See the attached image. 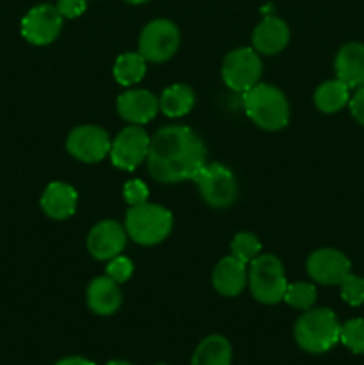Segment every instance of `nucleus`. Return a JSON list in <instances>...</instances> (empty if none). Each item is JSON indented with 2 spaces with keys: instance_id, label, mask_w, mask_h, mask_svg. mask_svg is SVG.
<instances>
[{
  "instance_id": "2",
  "label": "nucleus",
  "mask_w": 364,
  "mask_h": 365,
  "mask_svg": "<svg viewBox=\"0 0 364 365\" xmlns=\"http://www.w3.org/2000/svg\"><path fill=\"white\" fill-rule=\"evenodd\" d=\"M245 113L259 128L268 132L282 130L288 127L291 109L284 91L273 84L259 82L243 93Z\"/></svg>"
},
{
  "instance_id": "5",
  "label": "nucleus",
  "mask_w": 364,
  "mask_h": 365,
  "mask_svg": "<svg viewBox=\"0 0 364 365\" xmlns=\"http://www.w3.org/2000/svg\"><path fill=\"white\" fill-rule=\"evenodd\" d=\"M248 287L253 299L263 305H277L284 299L288 278L284 264L273 253H261L248 264Z\"/></svg>"
},
{
  "instance_id": "22",
  "label": "nucleus",
  "mask_w": 364,
  "mask_h": 365,
  "mask_svg": "<svg viewBox=\"0 0 364 365\" xmlns=\"http://www.w3.org/2000/svg\"><path fill=\"white\" fill-rule=\"evenodd\" d=\"M195 91L186 84H173L159 96V110L168 118H182L195 107Z\"/></svg>"
},
{
  "instance_id": "3",
  "label": "nucleus",
  "mask_w": 364,
  "mask_h": 365,
  "mask_svg": "<svg viewBox=\"0 0 364 365\" xmlns=\"http://www.w3.org/2000/svg\"><path fill=\"white\" fill-rule=\"evenodd\" d=\"M293 334L302 351L323 355L339 342L341 324L330 309H309L296 319Z\"/></svg>"
},
{
  "instance_id": "33",
  "label": "nucleus",
  "mask_w": 364,
  "mask_h": 365,
  "mask_svg": "<svg viewBox=\"0 0 364 365\" xmlns=\"http://www.w3.org/2000/svg\"><path fill=\"white\" fill-rule=\"evenodd\" d=\"M106 365H132V364L127 362V360H111V362Z\"/></svg>"
},
{
  "instance_id": "21",
  "label": "nucleus",
  "mask_w": 364,
  "mask_h": 365,
  "mask_svg": "<svg viewBox=\"0 0 364 365\" xmlns=\"http://www.w3.org/2000/svg\"><path fill=\"white\" fill-rule=\"evenodd\" d=\"M350 88L338 77L321 82L314 91V106L323 114H335L348 106Z\"/></svg>"
},
{
  "instance_id": "26",
  "label": "nucleus",
  "mask_w": 364,
  "mask_h": 365,
  "mask_svg": "<svg viewBox=\"0 0 364 365\" xmlns=\"http://www.w3.org/2000/svg\"><path fill=\"white\" fill-rule=\"evenodd\" d=\"M339 342L345 348H348L353 355H364V319L355 317V319L346 321L341 324V334H339Z\"/></svg>"
},
{
  "instance_id": "27",
  "label": "nucleus",
  "mask_w": 364,
  "mask_h": 365,
  "mask_svg": "<svg viewBox=\"0 0 364 365\" xmlns=\"http://www.w3.org/2000/svg\"><path fill=\"white\" fill-rule=\"evenodd\" d=\"M341 287L343 302L348 303L350 307H360L364 303V278L357 274H346L343 282L339 284Z\"/></svg>"
},
{
  "instance_id": "19",
  "label": "nucleus",
  "mask_w": 364,
  "mask_h": 365,
  "mask_svg": "<svg viewBox=\"0 0 364 365\" xmlns=\"http://www.w3.org/2000/svg\"><path fill=\"white\" fill-rule=\"evenodd\" d=\"M77 191L64 182H50L41 195V210L50 220H68L77 210Z\"/></svg>"
},
{
  "instance_id": "25",
  "label": "nucleus",
  "mask_w": 364,
  "mask_h": 365,
  "mask_svg": "<svg viewBox=\"0 0 364 365\" xmlns=\"http://www.w3.org/2000/svg\"><path fill=\"white\" fill-rule=\"evenodd\" d=\"M261 250H263V245H261L257 235L252 234V232H239V234L234 235L231 242V255L241 260L246 266L256 257L261 255Z\"/></svg>"
},
{
  "instance_id": "12",
  "label": "nucleus",
  "mask_w": 364,
  "mask_h": 365,
  "mask_svg": "<svg viewBox=\"0 0 364 365\" xmlns=\"http://www.w3.org/2000/svg\"><path fill=\"white\" fill-rule=\"evenodd\" d=\"M307 274L321 285H339L350 274L352 262L335 248H320L309 255L305 262Z\"/></svg>"
},
{
  "instance_id": "1",
  "label": "nucleus",
  "mask_w": 364,
  "mask_h": 365,
  "mask_svg": "<svg viewBox=\"0 0 364 365\" xmlns=\"http://www.w3.org/2000/svg\"><path fill=\"white\" fill-rule=\"evenodd\" d=\"M207 164V148L189 127L168 125L150 139L146 168L161 184L193 180Z\"/></svg>"
},
{
  "instance_id": "24",
  "label": "nucleus",
  "mask_w": 364,
  "mask_h": 365,
  "mask_svg": "<svg viewBox=\"0 0 364 365\" xmlns=\"http://www.w3.org/2000/svg\"><path fill=\"white\" fill-rule=\"evenodd\" d=\"M316 287L313 284H309V282H296V284H288L282 302L296 310H309L316 303Z\"/></svg>"
},
{
  "instance_id": "34",
  "label": "nucleus",
  "mask_w": 364,
  "mask_h": 365,
  "mask_svg": "<svg viewBox=\"0 0 364 365\" xmlns=\"http://www.w3.org/2000/svg\"><path fill=\"white\" fill-rule=\"evenodd\" d=\"M125 2L134 4V6H139V4H146V2H148V0H125Z\"/></svg>"
},
{
  "instance_id": "6",
  "label": "nucleus",
  "mask_w": 364,
  "mask_h": 365,
  "mask_svg": "<svg viewBox=\"0 0 364 365\" xmlns=\"http://www.w3.org/2000/svg\"><path fill=\"white\" fill-rule=\"evenodd\" d=\"M193 182L203 202L213 209H228L238 198V182L234 173L220 163H207Z\"/></svg>"
},
{
  "instance_id": "16",
  "label": "nucleus",
  "mask_w": 364,
  "mask_h": 365,
  "mask_svg": "<svg viewBox=\"0 0 364 365\" xmlns=\"http://www.w3.org/2000/svg\"><path fill=\"white\" fill-rule=\"evenodd\" d=\"M248 285V266L236 257H223L213 271V287L225 298H234Z\"/></svg>"
},
{
  "instance_id": "18",
  "label": "nucleus",
  "mask_w": 364,
  "mask_h": 365,
  "mask_svg": "<svg viewBox=\"0 0 364 365\" xmlns=\"http://www.w3.org/2000/svg\"><path fill=\"white\" fill-rule=\"evenodd\" d=\"M289 36H291V32H289L288 24L282 18L266 16L253 29V48L264 56H277L288 46Z\"/></svg>"
},
{
  "instance_id": "20",
  "label": "nucleus",
  "mask_w": 364,
  "mask_h": 365,
  "mask_svg": "<svg viewBox=\"0 0 364 365\" xmlns=\"http://www.w3.org/2000/svg\"><path fill=\"white\" fill-rule=\"evenodd\" d=\"M191 365H232V346L228 339L220 334L207 335L193 351Z\"/></svg>"
},
{
  "instance_id": "35",
  "label": "nucleus",
  "mask_w": 364,
  "mask_h": 365,
  "mask_svg": "<svg viewBox=\"0 0 364 365\" xmlns=\"http://www.w3.org/2000/svg\"><path fill=\"white\" fill-rule=\"evenodd\" d=\"M157 365H168V364H157Z\"/></svg>"
},
{
  "instance_id": "17",
  "label": "nucleus",
  "mask_w": 364,
  "mask_h": 365,
  "mask_svg": "<svg viewBox=\"0 0 364 365\" xmlns=\"http://www.w3.org/2000/svg\"><path fill=\"white\" fill-rule=\"evenodd\" d=\"M335 77L350 89L364 86V43L352 41L338 50L334 59Z\"/></svg>"
},
{
  "instance_id": "13",
  "label": "nucleus",
  "mask_w": 364,
  "mask_h": 365,
  "mask_svg": "<svg viewBox=\"0 0 364 365\" xmlns=\"http://www.w3.org/2000/svg\"><path fill=\"white\" fill-rule=\"evenodd\" d=\"M127 239L128 235L123 225L114 220H103L89 230L86 246L93 259L111 260L113 257L121 255L125 245H127Z\"/></svg>"
},
{
  "instance_id": "7",
  "label": "nucleus",
  "mask_w": 364,
  "mask_h": 365,
  "mask_svg": "<svg viewBox=\"0 0 364 365\" xmlns=\"http://www.w3.org/2000/svg\"><path fill=\"white\" fill-rule=\"evenodd\" d=\"M181 46V31L168 18H157L143 27L138 39V52L148 63H166Z\"/></svg>"
},
{
  "instance_id": "9",
  "label": "nucleus",
  "mask_w": 364,
  "mask_h": 365,
  "mask_svg": "<svg viewBox=\"0 0 364 365\" xmlns=\"http://www.w3.org/2000/svg\"><path fill=\"white\" fill-rule=\"evenodd\" d=\"M150 139L141 125H128L111 141V163L118 170L134 171L148 157Z\"/></svg>"
},
{
  "instance_id": "28",
  "label": "nucleus",
  "mask_w": 364,
  "mask_h": 365,
  "mask_svg": "<svg viewBox=\"0 0 364 365\" xmlns=\"http://www.w3.org/2000/svg\"><path fill=\"white\" fill-rule=\"evenodd\" d=\"M132 273H134V264L128 257L116 255L111 260H107L106 266V274L109 278H113L116 284H125V282L131 280Z\"/></svg>"
},
{
  "instance_id": "14",
  "label": "nucleus",
  "mask_w": 364,
  "mask_h": 365,
  "mask_svg": "<svg viewBox=\"0 0 364 365\" xmlns=\"http://www.w3.org/2000/svg\"><path fill=\"white\" fill-rule=\"evenodd\" d=\"M116 109L127 123L145 125L159 113V98L148 89H131L118 96Z\"/></svg>"
},
{
  "instance_id": "31",
  "label": "nucleus",
  "mask_w": 364,
  "mask_h": 365,
  "mask_svg": "<svg viewBox=\"0 0 364 365\" xmlns=\"http://www.w3.org/2000/svg\"><path fill=\"white\" fill-rule=\"evenodd\" d=\"M348 107H350V113H352L353 120L364 127V86L357 88L355 93L350 96Z\"/></svg>"
},
{
  "instance_id": "15",
  "label": "nucleus",
  "mask_w": 364,
  "mask_h": 365,
  "mask_svg": "<svg viewBox=\"0 0 364 365\" xmlns=\"http://www.w3.org/2000/svg\"><path fill=\"white\" fill-rule=\"evenodd\" d=\"M86 303H88L89 310L96 316H113L120 310L121 303H123L120 284H116L107 274L93 278L86 289Z\"/></svg>"
},
{
  "instance_id": "10",
  "label": "nucleus",
  "mask_w": 364,
  "mask_h": 365,
  "mask_svg": "<svg viewBox=\"0 0 364 365\" xmlns=\"http://www.w3.org/2000/svg\"><path fill=\"white\" fill-rule=\"evenodd\" d=\"M61 13L52 4H39L29 9V13L21 18V36L25 41L36 46H45L56 41L63 31Z\"/></svg>"
},
{
  "instance_id": "11",
  "label": "nucleus",
  "mask_w": 364,
  "mask_h": 365,
  "mask_svg": "<svg viewBox=\"0 0 364 365\" xmlns=\"http://www.w3.org/2000/svg\"><path fill=\"white\" fill-rule=\"evenodd\" d=\"M66 150L74 159L95 164L109 155L111 138L98 125H79L68 134Z\"/></svg>"
},
{
  "instance_id": "29",
  "label": "nucleus",
  "mask_w": 364,
  "mask_h": 365,
  "mask_svg": "<svg viewBox=\"0 0 364 365\" xmlns=\"http://www.w3.org/2000/svg\"><path fill=\"white\" fill-rule=\"evenodd\" d=\"M148 187L141 180H131L123 185V200L128 207L148 202Z\"/></svg>"
},
{
  "instance_id": "8",
  "label": "nucleus",
  "mask_w": 364,
  "mask_h": 365,
  "mask_svg": "<svg viewBox=\"0 0 364 365\" xmlns=\"http://www.w3.org/2000/svg\"><path fill=\"white\" fill-rule=\"evenodd\" d=\"M263 75V61L252 46H239L227 53L221 64V78L225 86L236 93H245L259 84Z\"/></svg>"
},
{
  "instance_id": "23",
  "label": "nucleus",
  "mask_w": 364,
  "mask_h": 365,
  "mask_svg": "<svg viewBox=\"0 0 364 365\" xmlns=\"http://www.w3.org/2000/svg\"><path fill=\"white\" fill-rule=\"evenodd\" d=\"M146 63L148 61L139 52H125L118 56L114 63L113 75L114 81L121 86H134L143 81L146 73Z\"/></svg>"
},
{
  "instance_id": "4",
  "label": "nucleus",
  "mask_w": 364,
  "mask_h": 365,
  "mask_svg": "<svg viewBox=\"0 0 364 365\" xmlns=\"http://www.w3.org/2000/svg\"><path fill=\"white\" fill-rule=\"evenodd\" d=\"M123 227L128 239H132L136 245L156 246L171 234L173 216L166 207L145 202L128 207Z\"/></svg>"
},
{
  "instance_id": "32",
  "label": "nucleus",
  "mask_w": 364,
  "mask_h": 365,
  "mask_svg": "<svg viewBox=\"0 0 364 365\" xmlns=\"http://www.w3.org/2000/svg\"><path fill=\"white\" fill-rule=\"evenodd\" d=\"M54 365H96L91 360L84 359V356H64V359L57 360Z\"/></svg>"
},
{
  "instance_id": "30",
  "label": "nucleus",
  "mask_w": 364,
  "mask_h": 365,
  "mask_svg": "<svg viewBox=\"0 0 364 365\" xmlns=\"http://www.w3.org/2000/svg\"><path fill=\"white\" fill-rule=\"evenodd\" d=\"M88 6V0H57L56 7L61 13V16L68 18V20H74L79 18L86 11Z\"/></svg>"
}]
</instances>
